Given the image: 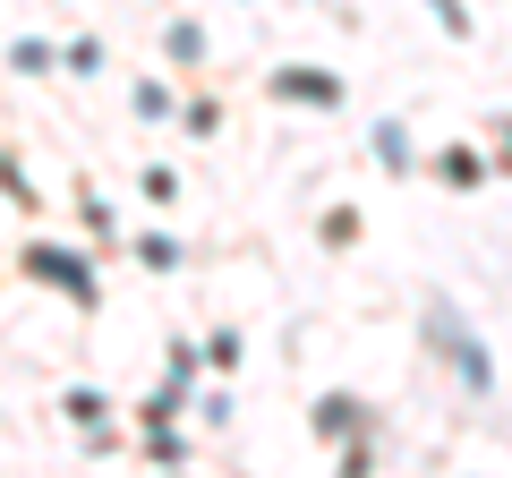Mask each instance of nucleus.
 Masks as SVG:
<instances>
[{"mask_svg": "<svg viewBox=\"0 0 512 478\" xmlns=\"http://www.w3.org/2000/svg\"><path fill=\"white\" fill-rule=\"evenodd\" d=\"M26 265H35V274H43V282H69V291H77V299H86V291H94V282H86V274H77V257H60V248H35V257H26Z\"/></svg>", "mask_w": 512, "mask_h": 478, "instance_id": "obj_1", "label": "nucleus"}]
</instances>
